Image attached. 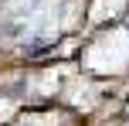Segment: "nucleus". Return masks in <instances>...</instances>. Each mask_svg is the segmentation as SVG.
Returning <instances> with one entry per match:
<instances>
[{"instance_id": "f257e3e1", "label": "nucleus", "mask_w": 129, "mask_h": 126, "mask_svg": "<svg viewBox=\"0 0 129 126\" xmlns=\"http://www.w3.org/2000/svg\"><path fill=\"white\" fill-rule=\"evenodd\" d=\"M34 4H41V0H34Z\"/></svg>"}]
</instances>
